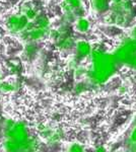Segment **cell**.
I'll use <instances>...</instances> for the list:
<instances>
[{
	"mask_svg": "<svg viewBox=\"0 0 136 152\" xmlns=\"http://www.w3.org/2000/svg\"><path fill=\"white\" fill-rule=\"evenodd\" d=\"M90 21L88 18H86L85 16L79 18L75 20L74 23V28L76 31H78L79 34H86L90 31Z\"/></svg>",
	"mask_w": 136,
	"mask_h": 152,
	"instance_id": "obj_12",
	"label": "cell"
},
{
	"mask_svg": "<svg viewBox=\"0 0 136 152\" xmlns=\"http://www.w3.org/2000/svg\"><path fill=\"white\" fill-rule=\"evenodd\" d=\"M18 89V84L13 81H2L0 83L1 94H12Z\"/></svg>",
	"mask_w": 136,
	"mask_h": 152,
	"instance_id": "obj_13",
	"label": "cell"
},
{
	"mask_svg": "<svg viewBox=\"0 0 136 152\" xmlns=\"http://www.w3.org/2000/svg\"><path fill=\"white\" fill-rule=\"evenodd\" d=\"M19 12L23 13L29 21L35 20L42 13V8L37 2L34 1H24L19 6Z\"/></svg>",
	"mask_w": 136,
	"mask_h": 152,
	"instance_id": "obj_8",
	"label": "cell"
},
{
	"mask_svg": "<svg viewBox=\"0 0 136 152\" xmlns=\"http://www.w3.org/2000/svg\"><path fill=\"white\" fill-rule=\"evenodd\" d=\"M111 2L112 0H90L91 9L98 13L107 11L111 6Z\"/></svg>",
	"mask_w": 136,
	"mask_h": 152,
	"instance_id": "obj_11",
	"label": "cell"
},
{
	"mask_svg": "<svg viewBox=\"0 0 136 152\" xmlns=\"http://www.w3.org/2000/svg\"><path fill=\"white\" fill-rule=\"evenodd\" d=\"M3 80H2V74H1V72H0V83H1Z\"/></svg>",
	"mask_w": 136,
	"mask_h": 152,
	"instance_id": "obj_23",
	"label": "cell"
},
{
	"mask_svg": "<svg viewBox=\"0 0 136 152\" xmlns=\"http://www.w3.org/2000/svg\"><path fill=\"white\" fill-rule=\"evenodd\" d=\"M125 64L129 65L130 67H132V68H134V69H136V53L133 56H131L130 59L125 63Z\"/></svg>",
	"mask_w": 136,
	"mask_h": 152,
	"instance_id": "obj_17",
	"label": "cell"
},
{
	"mask_svg": "<svg viewBox=\"0 0 136 152\" xmlns=\"http://www.w3.org/2000/svg\"><path fill=\"white\" fill-rule=\"evenodd\" d=\"M66 2L70 5L72 8L74 9V11L76 9H79L81 7H85L83 6V1L82 0H65Z\"/></svg>",
	"mask_w": 136,
	"mask_h": 152,
	"instance_id": "obj_15",
	"label": "cell"
},
{
	"mask_svg": "<svg viewBox=\"0 0 136 152\" xmlns=\"http://www.w3.org/2000/svg\"><path fill=\"white\" fill-rule=\"evenodd\" d=\"M130 36H131V39H133V40H136V26H134V28L131 29Z\"/></svg>",
	"mask_w": 136,
	"mask_h": 152,
	"instance_id": "obj_18",
	"label": "cell"
},
{
	"mask_svg": "<svg viewBox=\"0 0 136 152\" xmlns=\"http://www.w3.org/2000/svg\"><path fill=\"white\" fill-rule=\"evenodd\" d=\"M6 67L8 72L12 75H19L21 73V69H23L21 65L18 62H15V61H9L7 63Z\"/></svg>",
	"mask_w": 136,
	"mask_h": 152,
	"instance_id": "obj_14",
	"label": "cell"
},
{
	"mask_svg": "<svg viewBox=\"0 0 136 152\" xmlns=\"http://www.w3.org/2000/svg\"><path fill=\"white\" fill-rule=\"evenodd\" d=\"M3 149L5 152H37L39 149V142L32 136L24 141H12L5 139L3 142Z\"/></svg>",
	"mask_w": 136,
	"mask_h": 152,
	"instance_id": "obj_5",
	"label": "cell"
},
{
	"mask_svg": "<svg viewBox=\"0 0 136 152\" xmlns=\"http://www.w3.org/2000/svg\"><path fill=\"white\" fill-rule=\"evenodd\" d=\"M123 0H112V3H119V2H122Z\"/></svg>",
	"mask_w": 136,
	"mask_h": 152,
	"instance_id": "obj_21",
	"label": "cell"
},
{
	"mask_svg": "<svg viewBox=\"0 0 136 152\" xmlns=\"http://www.w3.org/2000/svg\"><path fill=\"white\" fill-rule=\"evenodd\" d=\"M49 40L53 44L54 48L60 52H67L71 49H74L76 44L70 26L65 23L58 28H52Z\"/></svg>",
	"mask_w": 136,
	"mask_h": 152,
	"instance_id": "obj_2",
	"label": "cell"
},
{
	"mask_svg": "<svg viewBox=\"0 0 136 152\" xmlns=\"http://www.w3.org/2000/svg\"><path fill=\"white\" fill-rule=\"evenodd\" d=\"M132 139L134 141H136V129L134 130V131H133V133H132Z\"/></svg>",
	"mask_w": 136,
	"mask_h": 152,
	"instance_id": "obj_19",
	"label": "cell"
},
{
	"mask_svg": "<svg viewBox=\"0 0 136 152\" xmlns=\"http://www.w3.org/2000/svg\"><path fill=\"white\" fill-rule=\"evenodd\" d=\"M136 53V40L133 39H128L120 46L113 55L117 59L118 62L126 63L130 59L131 56H133Z\"/></svg>",
	"mask_w": 136,
	"mask_h": 152,
	"instance_id": "obj_7",
	"label": "cell"
},
{
	"mask_svg": "<svg viewBox=\"0 0 136 152\" xmlns=\"http://www.w3.org/2000/svg\"><path fill=\"white\" fill-rule=\"evenodd\" d=\"M51 29L52 28H44V26H40L36 24L34 21H29L26 28L18 37L24 43H26V42L40 43V42L46 40V39H49Z\"/></svg>",
	"mask_w": 136,
	"mask_h": 152,
	"instance_id": "obj_4",
	"label": "cell"
},
{
	"mask_svg": "<svg viewBox=\"0 0 136 152\" xmlns=\"http://www.w3.org/2000/svg\"><path fill=\"white\" fill-rule=\"evenodd\" d=\"M69 152H85L83 147L78 143H73L69 147Z\"/></svg>",
	"mask_w": 136,
	"mask_h": 152,
	"instance_id": "obj_16",
	"label": "cell"
},
{
	"mask_svg": "<svg viewBox=\"0 0 136 152\" xmlns=\"http://www.w3.org/2000/svg\"><path fill=\"white\" fill-rule=\"evenodd\" d=\"M74 50H75V58L78 60H82V59L90 57L93 48L90 42L80 40L76 42Z\"/></svg>",
	"mask_w": 136,
	"mask_h": 152,
	"instance_id": "obj_9",
	"label": "cell"
},
{
	"mask_svg": "<svg viewBox=\"0 0 136 152\" xmlns=\"http://www.w3.org/2000/svg\"><path fill=\"white\" fill-rule=\"evenodd\" d=\"M3 130V123H1V120H0V131Z\"/></svg>",
	"mask_w": 136,
	"mask_h": 152,
	"instance_id": "obj_22",
	"label": "cell"
},
{
	"mask_svg": "<svg viewBox=\"0 0 136 152\" xmlns=\"http://www.w3.org/2000/svg\"><path fill=\"white\" fill-rule=\"evenodd\" d=\"M29 20L21 12L11 13L5 19V28L10 35L18 37L29 26Z\"/></svg>",
	"mask_w": 136,
	"mask_h": 152,
	"instance_id": "obj_6",
	"label": "cell"
},
{
	"mask_svg": "<svg viewBox=\"0 0 136 152\" xmlns=\"http://www.w3.org/2000/svg\"><path fill=\"white\" fill-rule=\"evenodd\" d=\"M96 152H105V149H104L103 147H99V148L96 150Z\"/></svg>",
	"mask_w": 136,
	"mask_h": 152,
	"instance_id": "obj_20",
	"label": "cell"
},
{
	"mask_svg": "<svg viewBox=\"0 0 136 152\" xmlns=\"http://www.w3.org/2000/svg\"><path fill=\"white\" fill-rule=\"evenodd\" d=\"M90 58V66L86 71V76L90 81L95 84L107 82L116 71V64L118 61L115 56L100 49H93Z\"/></svg>",
	"mask_w": 136,
	"mask_h": 152,
	"instance_id": "obj_1",
	"label": "cell"
},
{
	"mask_svg": "<svg viewBox=\"0 0 136 152\" xmlns=\"http://www.w3.org/2000/svg\"><path fill=\"white\" fill-rule=\"evenodd\" d=\"M3 134L6 139L12 141H24L31 136L26 123L13 119H6L4 121Z\"/></svg>",
	"mask_w": 136,
	"mask_h": 152,
	"instance_id": "obj_3",
	"label": "cell"
},
{
	"mask_svg": "<svg viewBox=\"0 0 136 152\" xmlns=\"http://www.w3.org/2000/svg\"><path fill=\"white\" fill-rule=\"evenodd\" d=\"M40 52V46L39 43L36 42H26L24 43V46L23 48V53H21V57L24 60H32L35 57H37V55Z\"/></svg>",
	"mask_w": 136,
	"mask_h": 152,
	"instance_id": "obj_10",
	"label": "cell"
}]
</instances>
